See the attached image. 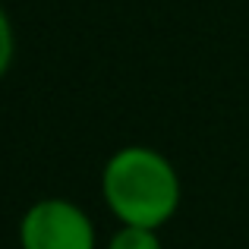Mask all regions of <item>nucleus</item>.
Listing matches in <instances>:
<instances>
[{"mask_svg":"<svg viewBox=\"0 0 249 249\" xmlns=\"http://www.w3.org/2000/svg\"><path fill=\"white\" fill-rule=\"evenodd\" d=\"M101 196L117 224L161 231L180 212V170L152 145H120L101 167Z\"/></svg>","mask_w":249,"mask_h":249,"instance_id":"obj_1","label":"nucleus"},{"mask_svg":"<svg viewBox=\"0 0 249 249\" xmlns=\"http://www.w3.org/2000/svg\"><path fill=\"white\" fill-rule=\"evenodd\" d=\"M104 249H164L155 227H136V224H120L110 233Z\"/></svg>","mask_w":249,"mask_h":249,"instance_id":"obj_3","label":"nucleus"},{"mask_svg":"<svg viewBox=\"0 0 249 249\" xmlns=\"http://www.w3.org/2000/svg\"><path fill=\"white\" fill-rule=\"evenodd\" d=\"M13 57H16V32H13L10 13L0 6V79L10 73Z\"/></svg>","mask_w":249,"mask_h":249,"instance_id":"obj_4","label":"nucleus"},{"mask_svg":"<svg viewBox=\"0 0 249 249\" xmlns=\"http://www.w3.org/2000/svg\"><path fill=\"white\" fill-rule=\"evenodd\" d=\"M16 240L19 249H98L91 214L63 196L32 202L19 218Z\"/></svg>","mask_w":249,"mask_h":249,"instance_id":"obj_2","label":"nucleus"}]
</instances>
